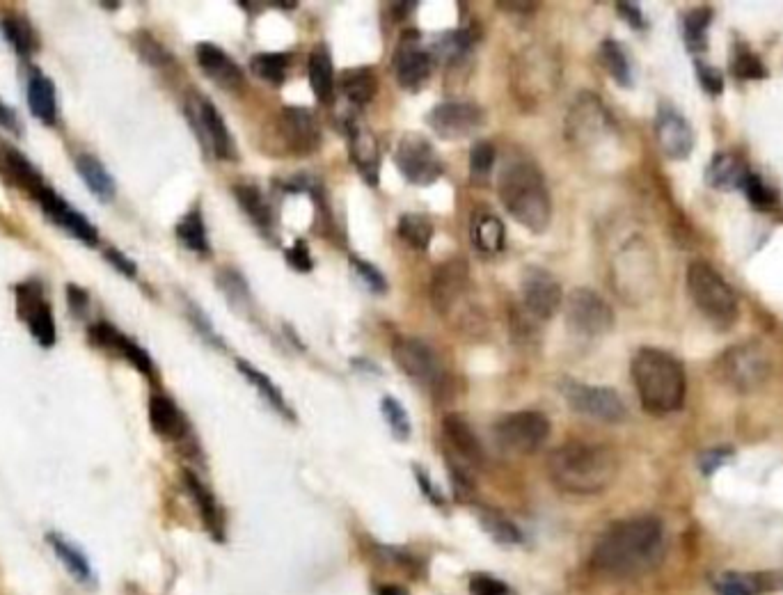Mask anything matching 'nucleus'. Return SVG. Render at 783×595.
<instances>
[{
	"label": "nucleus",
	"mask_w": 783,
	"mask_h": 595,
	"mask_svg": "<svg viewBox=\"0 0 783 595\" xmlns=\"http://www.w3.org/2000/svg\"><path fill=\"white\" fill-rule=\"evenodd\" d=\"M616 10H619L621 17L626 19L632 28H644L642 10H639L635 3H619V5H616Z\"/></svg>",
	"instance_id": "obj_62"
},
{
	"label": "nucleus",
	"mask_w": 783,
	"mask_h": 595,
	"mask_svg": "<svg viewBox=\"0 0 783 595\" xmlns=\"http://www.w3.org/2000/svg\"><path fill=\"white\" fill-rule=\"evenodd\" d=\"M46 541H49L51 550L55 552V557H58V561L62 563V566H65V570L71 577L78 579V582L85 584V586L97 584V577H94L90 561H87L85 554L78 550L74 543H69L65 536L55 534V531L46 534Z\"/></svg>",
	"instance_id": "obj_32"
},
{
	"label": "nucleus",
	"mask_w": 783,
	"mask_h": 595,
	"mask_svg": "<svg viewBox=\"0 0 783 595\" xmlns=\"http://www.w3.org/2000/svg\"><path fill=\"white\" fill-rule=\"evenodd\" d=\"M104 259L108 261L110 266L115 268L117 273L124 275V277H129V280H136V277H138V264H136V261H133L131 257H126L122 250H117V248H106Z\"/></svg>",
	"instance_id": "obj_56"
},
{
	"label": "nucleus",
	"mask_w": 783,
	"mask_h": 595,
	"mask_svg": "<svg viewBox=\"0 0 783 595\" xmlns=\"http://www.w3.org/2000/svg\"><path fill=\"white\" fill-rule=\"evenodd\" d=\"M612 129V117L605 103L596 94H580L566 117V138L573 145H593L600 136Z\"/></svg>",
	"instance_id": "obj_19"
},
{
	"label": "nucleus",
	"mask_w": 783,
	"mask_h": 595,
	"mask_svg": "<svg viewBox=\"0 0 783 595\" xmlns=\"http://www.w3.org/2000/svg\"><path fill=\"white\" fill-rule=\"evenodd\" d=\"M495 442L504 451L518 456H529L539 451L550 438V422L543 412L518 410L497 419L493 426Z\"/></svg>",
	"instance_id": "obj_8"
},
{
	"label": "nucleus",
	"mask_w": 783,
	"mask_h": 595,
	"mask_svg": "<svg viewBox=\"0 0 783 595\" xmlns=\"http://www.w3.org/2000/svg\"><path fill=\"white\" fill-rule=\"evenodd\" d=\"M195 58L200 65L202 74L211 78L213 83L223 87V90H239L243 87V69L229 58V55L220 49V46L211 42H202L195 46Z\"/></svg>",
	"instance_id": "obj_24"
},
{
	"label": "nucleus",
	"mask_w": 783,
	"mask_h": 595,
	"mask_svg": "<svg viewBox=\"0 0 783 595\" xmlns=\"http://www.w3.org/2000/svg\"><path fill=\"white\" fill-rule=\"evenodd\" d=\"M35 202L46 216V220L53 222L55 227H60L62 232H67L71 238H76L78 243L85 248H97L99 245V229L94 222L85 216L83 211H78L76 206H71L58 190L46 184L35 195Z\"/></svg>",
	"instance_id": "obj_15"
},
{
	"label": "nucleus",
	"mask_w": 783,
	"mask_h": 595,
	"mask_svg": "<svg viewBox=\"0 0 783 595\" xmlns=\"http://www.w3.org/2000/svg\"><path fill=\"white\" fill-rule=\"evenodd\" d=\"M733 74L742 78V81H754V78H765L767 71L763 67V62L758 60L754 53L742 49L735 53L733 58Z\"/></svg>",
	"instance_id": "obj_52"
},
{
	"label": "nucleus",
	"mask_w": 783,
	"mask_h": 595,
	"mask_svg": "<svg viewBox=\"0 0 783 595\" xmlns=\"http://www.w3.org/2000/svg\"><path fill=\"white\" fill-rule=\"evenodd\" d=\"M339 90L344 97L353 103V106H367L376 94V74L369 67L348 69L339 78Z\"/></svg>",
	"instance_id": "obj_38"
},
{
	"label": "nucleus",
	"mask_w": 783,
	"mask_h": 595,
	"mask_svg": "<svg viewBox=\"0 0 783 595\" xmlns=\"http://www.w3.org/2000/svg\"><path fill=\"white\" fill-rule=\"evenodd\" d=\"M392 355L397 360V367L417 385L438 390L445 383V367H442L440 355L424 339L399 337L392 344Z\"/></svg>",
	"instance_id": "obj_14"
},
{
	"label": "nucleus",
	"mask_w": 783,
	"mask_h": 595,
	"mask_svg": "<svg viewBox=\"0 0 783 595\" xmlns=\"http://www.w3.org/2000/svg\"><path fill=\"white\" fill-rule=\"evenodd\" d=\"M550 481L577 497L600 495L619 474V460L605 444L573 440L552 451L548 458Z\"/></svg>",
	"instance_id": "obj_2"
},
{
	"label": "nucleus",
	"mask_w": 783,
	"mask_h": 595,
	"mask_svg": "<svg viewBox=\"0 0 783 595\" xmlns=\"http://www.w3.org/2000/svg\"><path fill=\"white\" fill-rule=\"evenodd\" d=\"M133 46H136L140 58L152 67H168L174 62L170 51L165 49V46L158 42L156 37L149 35L147 30H140V33L133 37Z\"/></svg>",
	"instance_id": "obj_49"
},
{
	"label": "nucleus",
	"mask_w": 783,
	"mask_h": 595,
	"mask_svg": "<svg viewBox=\"0 0 783 595\" xmlns=\"http://www.w3.org/2000/svg\"><path fill=\"white\" fill-rule=\"evenodd\" d=\"M472 595H511L509 586L490 575H474L470 579Z\"/></svg>",
	"instance_id": "obj_55"
},
{
	"label": "nucleus",
	"mask_w": 783,
	"mask_h": 595,
	"mask_svg": "<svg viewBox=\"0 0 783 595\" xmlns=\"http://www.w3.org/2000/svg\"><path fill=\"white\" fill-rule=\"evenodd\" d=\"M564 312L568 328L582 337H603L614 328V309L600 293L587 287L568 293Z\"/></svg>",
	"instance_id": "obj_12"
},
{
	"label": "nucleus",
	"mask_w": 783,
	"mask_h": 595,
	"mask_svg": "<svg viewBox=\"0 0 783 595\" xmlns=\"http://www.w3.org/2000/svg\"><path fill=\"white\" fill-rule=\"evenodd\" d=\"M600 62L607 69V74L614 78L616 83L623 87L632 85V65L628 60L626 49L614 39H607V42L600 44Z\"/></svg>",
	"instance_id": "obj_41"
},
{
	"label": "nucleus",
	"mask_w": 783,
	"mask_h": 595,
	"mask_svg": "<svg viewBox=\"0 0 783 595\" xmlns=\"http://www.w3.org/2000/svg\"><path fill=\"white\" fill-rule=\"evenodd\" d=\"M14 298H17V316L26 323L30 337L42 348H53L58 341V328L42 282L26 280L14 284Z\"/></svg>",
	"instance_id": "obj_11"
},
{
	"label": "nucleus",
	"mask_w": 783,
	"mask_h": 595,
	"mask_svg": "<svg viewBox=\"0 0 783 595\" xmlns=\"http://www.w3.org/2000/svg\"><path fill=\"white\" fill-rule=\"evenodd\" d=\"M632 380L642 406L653 415H669L683 408L687 378L685 369L674 355L660 348H642L632 357Z\"/></svg>",
	"instance_id": "obj_4"
},
{
	"label": "nucleus",
	"mask_w": 783,
	"mask_h": 595,
	"mask_svg": "<svg viewBox=\"0 0 783 595\" xmlns=\"http://www.w3.org/2000/svg\"><path fill=\"white\" fill-rule=\"evenodd\" d=\"M0 129H5L12 136H23V122L17 110H14L5 99H0Z\"/></svg>",
	"instance_id": "obj_60"
},
{
	"label": "nucleus",
	"mask_w": 783,
	"mask_h": 595,
	"mask_svg": "<svg viewBox=\"0 0 783 595\" xmlns=\"http://www.w3.org/2000/svg\"><path fill=\"white\" fill-rule=\"evenodd\" d=\"M655 138H658L662 154L671 161H685L694 149V131L690 122L667 103L660 106L658 117H655Z\"/></svg>",
	"instance_id": "obj_22"
},
{
	"label": "nucleus",
	"mask_w": 783,
	"mask_h": 595,
	"mask_svg": "<svg viewBox=\"0 0 783 595\" xmlns=\"http://www.w3.org/2000/svg\"><path fill=\"white\" fill-rule=\"evenodd\" d=\"M719 595H754V586L740 575H726L719 582Z\"/></svg>",
	"instance_id": "obj_61"
},
{
	"label": "nucleus",
	"mask_w": 783,
	"mask_h": 595,
	"mask_svg": "<svg viewBox=\"0 0 783 595\" xmlns=\"http://www.w3.org/2000/svg\"><path fill=\"white\" fill-rule=\"evenodd\" d=\"M218 287L223 291V296L232 303L234 309H241V312H248L252 307V296L248 289V282L243 280V275L234 268H223L218 275Z\"/></svg>",
	"instance_id": "obj_46"
},
{
	"label": "nucleus",
	"mask_w": 783,
	"mask_h": 595,
	"mask_svg": "<svg viewBox=\"0 0 783 595\" xmlns=\"http://www.w3.org/2000/svg\"><path fill=\"white\" fill-rule=\"evenodd\" d=\"M289 60L291 58L287 53H259L250 60V69L252 74L261 78V81L271 85H282L287 81Z\"/></svg>",
	"instance_id": "obj_45"
},
{
	"label": "nucleus",
	"mask_w": 783,
	"mask_h": 595,
	"mask_svg": "<svg viewBox=\"0 0 783 595\" xmlns=\"http://www.w3.org/2000/svg\"><path fill=\"white\" fill-rule=\"evenodd\" d=\"M0 168H3V172L7 174V177L12 179L14 186H19L21 190H26V193L33 197V200H35V195L39 193V190L46 186L42 170H39L37 165L30 161V158L17 147L5 145L3 149H0Z\"/></svg>",
	"instance_id": "obj_28"
},
{
	"label": "nucleus",
	"mask_w": 783,
	"mask_h": 595,
	"mask_svg": "<svg viewBox=\"0 0 783 595\" xmlns=\"http://www.w3.org/2000/svg\"><path fill=\"white\" fill-rule=\"evenodd\" d=\"M474 44V37L470 30H445L433 44V53L438 55L442 62H458L470 53Z\"/></svg>",
	"instance_id": "obj_42"
},
{
	"label": "nucleus",
	"mask_w": 783,
	"mask_h": 595,
	"mask_svg": "<svg viewBox=\"0 0 783 595\" xmlns=\"http://www.w3.org/2000/svg\"><path fill=\"white\" fill-rule=\"evenodd\" d=\"M394 163H397L401 177L413 186H431L445 174V163H442L438 149L419 133H406L399 140Z\"/></svg>",
	"instance_id": "obj_10"
},
{
	"label": "nucleus",
	"mask_w": 783,
	"mask_h": 595,
	"mask_svg": "<svg viewBox=\"0 0 783 595\" xmlns=\"http://www.w3.org/2000/svg\"><path fill=\"white\" fill-rule=\"evenodd\" d=\"M74 168L78 177L83 179L85 188L97 197L99 202H113L117 193V184L113 174L106 170V165L92 154H78L74 158Z\"/></svg>",
	"instance_id": "obj_31"
},
{
	"label": "nucleus",
	"mask_w": 783,
	"mask_h": 595,
	"mask_svg": "<svg viewBox=\"0 0 783 595\" xmlns=\"http://www.w3.org/2000/svg\"><path fill=\"white\" fill-rule=\"evenodd\" d=\"M520 293L525 312L536 321H550L564 303V291L557 277L539 266H529L522 275Z\"/></svg>",
	"instance_id": "obj_17"
},
{
	"label": "nucleus",
	"mask_w": 783,
	"mask_h": 595,
	"mask_svg": "<svg viewBox=\"0 0 783 595\" xmlns=\"http://www.w3.org/2000/svg\"><path fill=\"white\" fill-rule=\"evenodd\" d=\"M747 177H749V170L745 168V163H742L740 158H735L733 154H717L706 170L708 184L719 190L742 188Z\"/></svg>",
	"instance_id": "obj_36"
},
{
	"label": "nucleus",
	"mask_w": 783,
	"mask_h": 595,
	"mask_svg": "<svg viewBox=\"0 0 783 595\" xmlns=\"http://www.w3.org/2000/svg\"><path fill=\"white\" fill-rule=\"evenodd\" d=\"M348 152H351V161L367 184L376 186L378 174H381V152H378L374 133L358 122L348 124Z\"/></svg>",
	"instance_id": "obj_25"
},
{
	"label": "nucleus",
	"mask_w": 783,
	"mask_h": 595,
	"mask_svg": "<svg viewBox=\"0 0 783 595\" xmlns=\"http://www.w3.org/2000/svg\"><path fill=\"white\" fill-rule=\"evenodd\" d=\"M85 335H87V341H90V346L97 348V351H104L108 355L120 357V360L129 362L131 367L140 371V374L145 378L156 376L152 355H149L136 339H131L129 335H124L122 330H117L110 321L90 323L87 325Z\"/></svg>",
	"instance_id": "obj_16"
},
{
	"label": "nucleus",
	"mask_w": 783,
	"mask_h": 595,
	"mask_svg": "<svg viewBox=\"0 0 783 595\" xmlns=\"http://www.w3.org/2000/svg\"><path fill=\"white\" fill-rule=\"evenodd\" d=\"M0 35L21 60H28L37 51V33L23 14H3L0 17Z\"/></svg>",
	"instance_id": "obj_35"
},
{
	"label": "nucleus",
	"mask_w": 783,
	"mask_h": 595,
	"mask_svg": "<svg viewBox=\"0 0 783 595\" xmlns=\"http://www.w3.org/2000/svg\"><path fill=\"white\" fill-rule=\"evenodd\" d=\"M479 525L486 534L500 545H518L522 543V531L513 525L509 518H504L502 513L484 509L479 513Z\"/></svg>",
	"instance_id": "obj_44"
},
{
	"label": "nucleus",
	"mask_w": 783,
	"mask_h": 595,
	"mask_svg": "<svg viewBox=\"0 0 783 595\" xmlns=\"http://www.w3.org/2000/svg\"><path fill=\"white\" fill-rule=\"evenodd\" d=\"M484 119V110L470 101H442L426 115L431 131L442 140L470 138Z\"/></svg>",
	"instance_id": "obj_18"
},
{
	"label": "nucleus",
	"mask_w": 783,
	"mask_h": 595,
	"mask_svg": "<svg viewBox=\"0 0 783 595\" xmlns=\"http://www.w3.org/2000/svg\"><path fill=\"white\" fill-rule=\"evenodd\" d=\"M186 115L197 140H200L213 156L220 158V161H234V158L239 156L232 131L227 129V122L223 115H220V110L213 106V101L193 92L186 101Z\"/></svg>",
	"instance_id": "obj_9"
},
{
	"label": "nucleus",
	"mask_w": 783,
	"mask_h": 595,
	"mask_svg": "<svg viewBox=\"0 0 783 595\" xmlns=\"http://www.w3.org/2000/svg\"><path fill=\"white\" fill-rule=\"evenodd\" d=\"M232 190L236 202H239V206L245 211V216L250 218L252 225H255L261 234H271L275 225V216L271 204L266 202L264 193L252 184H236Z\"/></svg>",
	"instance_id": "obj_34"
},
{
	"label": "nucleus",
	"mask_w": 783,
	"mask_h": 595,
	"mask_svg": "<svg viewBox=\"0 0 783 595\" xmlns=\"http://www.w3.org/2000/svg\"><path fill=\"white\" fill-rule=\"evenodd\" d=\"M470 238L481 255H497L506 243L504 222L490 209H477L470 218Z\"/></svg>",
	"instance_id": "obj_29"
},
{
	"label": "nucleus",
	"mask_w": 783,
	"mask_h": 595,
	"mask_svg": "<svg viewBox=\"0 0 783 595\" xmlns=\"http://www.w3.org/2000/svg\"><path fill=\"white\" fill-rule=\"evenodd\" d=\"M561 392H564L568 406L584 417L596 419V422L621 424L623 419L628 417L626 403H623L619 392H614L612 387L584 385L568 380V383L561 385Z\"/></svg>",
	"instance_id": "obj_13"
},
{
	"label": "nucleus",
	"mask_w": 783,
	"mask_h": 595,
	"mask_svg": "<svg viewBox=\"0 0 783 595\" xmlns=\"http://www.w3.org/2000/svg\"><path fill=\"white\" fill-rule=\"evenodd\" d=\"M687 291H690L696 309L713 325L731 328L738 321V293L708 261H692L690 271H687Z\"/></svg>",
	"instance_id": "obj_5"
},
{
	"label": "nucleus",
	"mask_w": 783,
	"mask_h": 595,
	"mask_svg": "<svg viewBox=\"0 0 783 595\" xmlns=\"http://www.w3.org/2000/svg\"><path fill=\"white\" fill-rule=\"evenodd\" d=\"M397 232L415 250H426L433 241V222L422 213H406L399 220Z\"/></svg>",
	"instance_id": "obj_43"
},
{
	"label": "nucleus",
	"mask_w": 783,
	"mask_h": 595,
	"mask_svg": "<svg viewBox=\"0 0 783 595\" xmlns=\"http://www.w3.org/2000/svg\"><path fill=\"white\" fill-rule=\"evenodd\" d=\"M174 232H177L179 243L184 245L186 250L195 252V255H209L211 252L207 225H204L200 209L188 211L186 216L177 222V229H174Z\"/></svg>",
	"instance_id": "obj_39"
},
{
	"label": "nucleus",
	"mask_w": 783,
	"mask_h": 595,
	"mask_svg": "<svg viewBox=\"0 0 783 595\" xmlns=\"http://www.w3.org/2000/svg\"><path fill=\"white\" fill-rule=\"evenodd\" d=\"M351 266H353L355 275H358L371 291H376V293L387 291V280L374 264H369V261L360 259V257H351Z\"/></svg>",
	"instance_id": "obj_53"
},
{
	"label": "nucleus",
	"mask_w": 783,
	"mask_h": 595,
	"mask_svg": "<svg viewBox=\"0 0 783 595\" xmlns=\"http://www.w3.org/2000/svg\"><path fill=\"white\" fill-rule=\"evenodd\" d=\"M280 133L294 154H312L321 147V129L312 110L287 106L280 110Z\"/></svg>",
	"instance_id": "obj_23"
},
{
	"label": "nucleus",
	"mask_w": 783,
	"mask_h": 595,
	"mask_svg": "<svg viewBox=\"0 0 783 595\" xmlns=\"http://www.w3.org/2000/svg\"><path fill=\"white\" fill-rule=\"evenodd\" d=\"M307 76H310V87L314 97L321 103H332L335 99V67H332V58L326 46H316L310 53V62H307Z\"/></svg>",
	"instance_id": "obj_33"
},
{
	"label": "nucleus",
	"mask_w": 783,
	"mask_h": 595,
	"mask_svg": "<svg viewBox=\"0 0 783 595\" xmlns=\"http://www.w3.org/2000/svg\"><path fill=\"white\" fill-rule=\"evenodd\" d=\"M713 21V12L710 10H694L685 17V42L690 46V51H706L708 46V26Z\"/></svg>",
	"instance_id": "obj_48"
},
{
	"label": "nucleus",
	"mask_w": 783,
	"mask_h": 595,
	"mask_svg": "<svg viewBox=\"0 0 783 595\" xmlns=\"http://www.w3.org/2000/svg\"><path fill=\"white\" fill-rule=\"evenodd\" d=\"M664 531L655 518H630L609 527L593 547L591 563L600 575L630 579L658 566Z\"/></svg>",
	"instance_id": "obj_1"
},
{
	"label": "nucleus",
	"mask_w": 783,
	"mask_h": 595,
	"mask_svg": "<svg viewBox=\"0 0 783 595\" xmlns=\"http://www.w3.org/2000/svg\"><path fill=\"white\" fill-rule=\"evenodd\" d=\"M442 438L447 444V458L456 488H470L474 470L484 463V447H481L477 433L461 415H447L442 419Z\"/></svg>",
	"instance_id": "obj_7"
},
{
	"label": "nucleus",
	"mask_w": 783,
	"mask_h": 595,
	"mask_svg": "<svg viewBox=\"0 0 783 595\" xmlns=\"http://www.w3.org/2000/svg\"><path fill=\"white\" fill-rule=\"evenodd\" d=\"M26 99H28L30 113H33V117H37L39 122L46 126L58 124L60 119L58 92H55V83L39 67H30L28 71Z\"/></svg>",
	"instance_id": "obj_26"
},
{
	"label": "nucleus",
	"mask_w": 783,
	"mask_h": 595,
	"mask_svg": "<svg viewBox=\"0 0 783 595\" xmlns=\"http://www.w3.org/2000/svg\"><path fill=\"white\" fill-rule=\"evenodd\" d=\"M149 426L158 438L170 442H177L188 433L184 412L165 394L149 396Z\"/></svg>",
	"instance_id": "obj_27"
},
{
	"label": "nucleus",
	"mask_w": 783,
	"mask_h": 595,
	"mask_svg": "<svg viewBox=\"0 0 783 595\" xmlns=\"http://www.w3.org/2000/svg\"><path fill=\"white\" fill-rule=\"evenodd\" d=\"M378 595H408V593L399 589V586H383V589L378 591Z\"/></svg>",
	"instance_id": "obj_64"
},
{
	"label": "nucleus",
	"mask_w": 783,
	"mask_h": 595,
	"mask_svg": "<svg viewBox=\"0 0 783 595\" xmlns=\"http://www.w3.org/2000/svg\"><path fill=\"white\" fill-rule=\"evenodd\" d=\"M497 193L509 216L532 234H543L552 218L550 190L532 161L513 158L502 168Z\"/></svg>",
	"instance_id": "obj_3"
},
{
	"label": "nucleus",
	"mask_w": 783,
	"mask_h": 595,
	"mask_svg": "<svg viewBox=\"0 0 783 595\" xmlns=\"http://www.w3.org/2000/svg\"><path fill=\"white\" fill-rule=\"evenodd\" d=\"M236 369H239V374L245 380H248L252 387H255L257 394L268 403V406H271L273 410H278L280 415H287L289 419H294V410L287 406V399H284V394L280 392V387L275 385L273 380L264 374V371H259L257 367H252V364L245 362V360L236 362Z\"/></svg>",
	"instance_id": "obj_37"
},
{
	"label": "nucleus",
	"mask_w": 783,
	"mask_h": 595,
	"mask_svg": "<svg viewBox=\"0 0 783 595\" xmlns=\"http://www.w3.org/2000/svg\"><path fill=\"white\" fill-rule=\"evenodd\" d=\"M392 67H394V76H397V81L403 90L415 92L429 81L433 60H431V53L424 49L422 42H419V35L415 30L401 37L397 53H394Z\"/></svg>",
	"instance_id": "obj_21"
},
{
	"label": "nucleus",
	"mask_w": 783,
	"mask_h": 595,
	"mask_svg": "<svg viewBox=\"0 0 783 595\" xmlns=\"http://www.w3.org/2000/svg\"><path fill=\"white\" fill-rule=\"evenodd\" d=\"M67 305L71 314L83 319L87 309H90V293L83 287H78V284H67Z\"/></svg>",
	"instance_id": "obj_59"
},
{
	"label": "nucleus",
	"mask_w": 783,
	"mask_h": 595,
	"mask_svg": "<svg viewBox=\"0 0 783 595\" xmlns=\"http://www.w3.org/2000/svg\"><path fill=\"white\" fill-rule=\"evenodd\" d=\"M188 319H191L193 328L200 332V337L204 341H209V344L216 346V348H223V337L213 330V323L207 319V314H204L195 303H188Z\"/></svg>",
	"instance_id": "obj_54"
},
{
	"label": "nucleus",
	"mask_w": 783,
	"mask_h": 595,
	"mask_svg": "<svg viewBox=\"0 0 783 595\" xmlns=\"http://www.w3.org/2000/svg\"><path fill=\"white\" fill-rule=\"evenodd\" d=\"M745 193H747V200L756 206V209H772L774 204H777V193L765 184L763 177H758V174H751L745 181Z\"/></svg>",
	"instance_id": "obj_51"
},
{
	"label": "nucleus",
	"mask_w": 783,
	"mask_h": 595,
	"mask_svg": "<svg viewBox=\"0 0 783 595\" xmlns=\"http://www.w3.org/2000/svg\"><path fill=\"white\" fill-rule=\"evenodd\" d=\"M552 76H555V67L548 62V53L541 62L539 71H534V55L532 49L520 58L518 55V65L513 67V90L520 92L522 99H536V94L548 90V85H552Z\"/></svg>",
	"instance_id": "obj_30"
},
{
	"label": "nucleus",
	"mask_w": 783,
	"mask_h": 595,
	"mask_svg": "<svg viewBox=\"0 0 783 595\" xmlns=\"http://www.w3.org/2000/svg\"><path fill=\"white\" fill-rule=\"evenodd\" d=\"M184 481H186V488L188 493H191V497L195 499L197 509H200V515L204 520V525H207V529L211 531L213 536H223V520H220V509L216 504V499H213V495L207 490V486L197 479V476L193 472H184Z\"/></svg>",
	"instance_id": "obj_40"
},
{
	"label": "nucleus",
	"mask_w": 783,
	"mask_h": 595,
	"mask_svg": "<svg viewBox=\"0 0 783 595\" xmlns=\"http://www.w3.org/2000/svg\"><path fill=\"white\" fill-rule=\"evenodd\" d=\"M772 360L758 341H740L717 357L715 376L738 394H751L770 380Z\"/></svg>",
	"instance_id": "obj_6"
},
{
	"label": "nucleus",
	"mask_w": 783,
	"mask_h": 595,
	"mask_svg": "<svg viewBox=\"0 0 783 595\" xmlns=\"http://www.w3.org/2000/svg\"><path fill=\"white\" fill-rule=\"evenodd\" d=\"M696 74H699L703 90H706L708 94H719L724 90V76L719 69L703 65V62H696Z\"/></svg>",
	"instance_id": "obj_57"
},
{
	"label": "nucleus",
	"mask_w": 783,
	"mask_h": 595,
	"mask_svg": "<svg viewBox=\"0 0 783 595\" xmlns=\"http://www.w3.org/2000/svg\"><path fill=\"white\" fill-rule=\"evenodd\" d=\"M417 479H419V483H422L424 495H429L435 504H440V493H438V490H435L431 479H426V476L422 474V470H417Z\"/></svg>",
	"instance_id": "obj_63"
},
{
	"label": "nucleus",
	"mask_w": 783,
	"mask_h": 595,
	"mask_svg": "<svg viewBox=\"0 0 783 595\" xmlns=\"http://www.w3.org/2000/svg\"><path fill=\"white\" fill-rule=\"evenodd\" d=\"M381 412H383L385 424L390 426V431H392L394 438H397V440H408L410 438L408 412L397 399H394V396H383Z\"/></svg>",
	"instance_id": "obj_50"
},
{
	"label": "nucleus",
	"mask_w": 783,
	"mask_h": 595,
	"mask_svg": "<svg viewBox=\"0 0 783 595\" xmlns=\"http://www.w3.org/2000/svg\"><path fill=\"white\" fill-rule=\"evenodd\" d=\"M287 261H289V266L296 268L298 273L312 271V266H314V261L310 257V248H307L305 241H296L294 245H291V248L287 250Z\"/></svg>",
	"instance_id": "obj_58"
},
{
	"label": "nucleus",
	"mask_w": 783,
	"mask_h": 595,
	"mask_svg": "<svg viewBox=\"0 0 783 595\" xmlns=\"http://www.w3.org/2000/svg\"><path fill=\"white\" fill-rule=\"evenodd\" d=\"M495 161H497V152L493 142L488 140L474 142V147L470 149V177L474 179V184H486L490 172L495 168Z\"/></svg>",
	"instance_id": "obj_47"
},
{
	"label": "nucleus",
	"mask_w": 783,
	"mask_h": 595,
	"mask_svg": "<svg viewBox=\"0 0 783 595\" xmlns=\"http://www.w3.org/2000/svg\"><path fill=\"white\" fill-rule=\"evenodd\" d=\"M470 289L468 261L449 259L435 268L431 280V303L440 314L449 316Z\"/></svg>",
	"instance_id": "obj_20"
}]
</instances>
